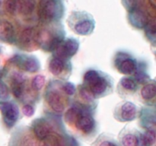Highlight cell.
I'll return each instance as SVG.
<instances>
[{
    "mask_svg": "<svg viewBox=\"0 0 156 146\" xmlns=\"http://www.w3.org/2000/svg\"><path fill=\"white\" fill-rule=\"evenodd\" d=\"M65 65L62 59L57 57H53L49 62V70L53 75L58 76L63 71Z\"/></svg>",
    "mask_w": 156,
    "mask_h": 146,
    "instance_id": "obj_16",
    "label": "cell"
},
{
    "mask_svg": "<svg viewBox=\"0 0 156 146\" xmlns=\"http://www.w3.org/2000/svg\"><path fill=\"white\" fill-rule=\"evenodd\" d=\"M45 84V77L42 75H37L32 79V88L36 91H39L44 87Z\"/></svg>",
    "mask_w": 156,
    "mask_h": 146,
    "instance_id": "obj_25",
    "label": "cell"
},
{
    "mask_svg": "<svg viewBox=\"0 0 156 146\" xmlns=\"http://www.w3.org/2000/svg\"><path fill=\"white\" fill-rule=\"evenodd\" d=\"M94 144H95V146H118V144L112 139H107V138L98 139V141Z\"/></svg>",
    "mask_w": 156,
    "mask_h": 146,
    "instance_id": "obj_30",
    "label": "cell"
},
{
    "mask_svg": "<svg viewBox=\"0 0 156 146\" xmlns=\"http://www.w3.org/2000/svg\"><path fill=\"white\" fill-rule=\"evenodd\" d=\"M136 62L130 58H125L120 59V62L117 65L119 71L125 75H130L136 69Z\"/></svg>",
    "mask_w": 156,
    "mask_h": 146,
    "instance_id": "obj_14",
    "label": "cell"
},
{
    "mask_svg": "<svg viewBox=\"0 0 156 146\" xmlns=\"http://www.w3.org/2000/svg\"><path fill=\"white\" fill-rule=\"evenodd\" d=\"M69 27L75 33L80 35H88L94 28V21L88 14L84 12L73 13L70 16Z\"/></svg>",
    "mask_w": 156,
    "mask_h": 146,
    "instance_id": "obj_1",
    "label": "cell"
},
{
    "mask_svg": "<svg viewBox=\"0 0 156 146\" xmlns=\"http://www.w3.org/2000/svg\"><path fill=\"white\" fill-rule=\"evenodd\" d=\"M136 78L140 83H144L149 79V76L144 73H137V75H136Z\"/></svg>",
    "mask_w": 156,
    "mask_h": 146,
    "instance_id": "obj_32",
    "label": "cell"
},
{
    "mask_svg": "<svg viewBox=\"0 0 156 146\" xmlns=\"http://www.w3.org/2000/svg\"><path fill=\"white\" fill-rule=\"evenodd\" d=\"M156 92V88H155V82H150L145 85L141 91L142 97L145 99V100H152L155 97Z\"/></svg>",
    "mask_w": 156,
    "mask_h": 146,
    "instance_id": "obj_18",
    "label": "cell"
},
{
    "mask_svg": "<svg viewBox=\"0 0 156 146\" xmlns=\"http://www.w3.org/2000/svg\"><path fill=\"white\" fill-rule=\"evenodd\" d=\"M5 4L6 11L11 15H14L18 10V1H6L3 2Z\"/></svg>",
    "mask_w": 156,
    "mask_h": 146,
    "instance_id": "obj_27",
    "label": "cell"
},
{
    "mask_svg": "<svg viewBox=\"0 0 156 146\" xmlns=\"http://www.w3.org/2000/svg\"><path fill=\"white\" fill-rule=\"evenodd\" d=\"M47 100L48 104L52 109L57 113H62L64 110L63 98L60 93L56 91H52L49 92L47 95Z\"/></svg>",
    "mask_w": 156,
    "mask_h": 146,
    "instance_id": "obj_12",
    "label": "cell"
},
{
    "mask_svg": "<svg viewBox=\"0 0 156 146\" xmlns=\"http://www.w3.org/2000/svg\"><path fill=\"white\" fill-rule=\"evenodd\" d=\"M59 2L53 0H42L38 3V16L43 22H50L58 16Z\"/></svg>",
    "mask_w": 156,
    "mask_h": 146,
    "instance_id": "obj_3",
    "label": "cell"
},
{
    "mask_svg": "<svg viewBox=\"0 0 156 146\" xmlns=\"http://www.w3.org/2000/svg\"><path fill=\"white\" fill-rule=\"evenodd\" d=\"M79 49V41L74 38H68L62 40L54 49L55 57L62 59H68L76 53Z\"/></svg>",
    "mask_w": 156,
    "mask_h": 146,
    "instance_id": "obj_4",
    "label": "cell"
},
{
    "mask_svg": "<svg viewBox=\"0 0 156 146\" xmlns=\"http://www.w3.org/2000/svg\"><path fill=\"white\" fill-rule=\"evenodd\" d=\"M0 52H1V49H0Z\"/></svg>",
    "mask_w": 156,
    "mask_h": 146,
    "instance_id": "obj_33",
    "label": "cell"
},
{
    "mask_svg": "<svg viewBox=\"0 0 156 146\" xmlns=\"http://www.w3.org/2000/svg\"><path fill=\"white\" fill-rule=\"evenodd\" d=\"M146 27V33L147 36L150 38L151 40L155 41V33H156V27H155V20L149 21Z\"/></svg>",
    "mask_w": 156,
    "mask_h": 146,
    "instance_id": "obj_26",
    "label": "cell"
},
{
    "mask_svg": "<svg viewBox=\"0 0 156 146\" xmlns=\"http://www.w3.org/2000/svg\"><path fill=\"white\" fill-rule=\"evenodd\" d=\"M0 110L3 120L8 127H12L16 123L19 116L18 108L15 103L9 102H0Z\"/></svg>",
    "mask_w": 156,
    "mask_h": 146,
    "instance_id": "obj_6",
    "label": "cell"
},
{
    "mask_svg": "<svg viewBox=\"0 0 156 146\" xmlns=\"http://www.w3.org/2000/svg\"><path fill=\"white\" fill-rule=\"evenodd\" d=\"M121 142L123 146H138L140 139L133 133H126L121 138Z\"/></svg>",
    "mask_w": 156,
    "mask_h": 146,
    "instance_id": "obj_20",
    "label": "cell"
},
{
    "mask_svg": "<svg viewBox=\"0 0 156 146\" xmlns=\"http://www.w3.org/2000/svg\"><path fill=\"white\" fill-rule=\"evenodd\" d=\"M32 127L36 137L41 141L46 139L50 134L53 133L50 124L42 119H38L34 121Z\"/></svg>",
    "mask_w": 156,
    "mask_h": 146,
    "instance_id": "obj_8",
    "label": "cell"
},
{
    "mask_svg": "<svg viewBox=\"0 0 156 146\" xmlns=\"http://www.w3.org/2000/svg\"><path fill=\"white\" fill-rule=\"evenodd\" d=\"M82 110L81 109H79V107H76V106H73L70 109H69L67 110V112L66 113L65 115V119L66 120V122L69 123H76V121L77 120V119L79 118V115L82 113Z\"/></svg>",
    "mask_w": 156,
    "mask_h": 146,
    "instance_id": "obj_21",
    "label": "cell"
},
{
    "mask_svg": "<svg viewBox=\"0 0 156 146\" xmlns=\"http://www.w3.org/2000/svg\"><path fill=\"white\" fill-rule=\"evenodd\" d=\"M116 118L121 122L132 121L137 116V107L133 103L124 102L116 108Z\"/></svg>",
    "mask_w": 156,
    "mask_h": 146,
    "instance_id": "obj_7",
    "label": "cell"
},
{
    "mask_svg": "<svg viewBox=\"0 0 156 146\" xmlns=\"http://www.w3.org/2000/svg\"><path fill=\"white\" fill-rule=\"evenodd\" d=\"M129 21L130 24L136 28H143L149 21L147 15L140 8L129 12Z\"/></svg>",
    "mask_w": 156,
    "mask_h": 146,
    "instance_id": "obj_9",
    "label": "cell"
},
{
    "mask_svg": "<svg viewBox=\"0 0 156 146\" xmlns=\"http://www.w3.org/2000/svg\"><path fill=\"white\" fill-rule=\"evenodd\" d=\"M15 34V29L11 22L5 18H0V40L11 43Z\"/></svg>",
    "mask_w": 156,
    "mask_h": 146,
    "instance_id": "obj_11",
    "label": "cell"
},
{
    "mask_svg": "<svg viewBox=\"0 0 156 146\" xmlns=\"http://www.w3.org/2000/svg\"><path fill=\"white\" fill-rule=\"evenodd\" d=\"M84 80L94 97L103 95L108 88V82L106 78L94 70L87 71L84 76Z\"/></svg>",
    "mask_w": 156,
    "mask_h": 146,
    "instance_id": "obj_2",
    "label": "cell"
},
{
    "mask_svg": "<svg viewBox=\"0 0 156 146\" xmlns=\"http://www.w3.org/2000/svg\"><path fill=\"white\" fill-rule=\"evenodd\" d=\"M22 112L24 115L30 117L33 116V114L34 113V107L31 105L26 104L22 107Z\"/></svg>",
    "mask_w": 156,
    "mask_h": 146,
    "instance_id": "obj_31",
    "label": "cell"
},
{
    "mask_svg": "<svg viewBox=\"0 0 156 146\" xmlns=\"http://www.w3.org/2000/svg\"><path fill=\"white\" fill-rule=\"evenodd\" d=\"M9 97V90L7 85L0 80V99L6 100Z\"/></svg>",
    "mask_w": 156,
    "mask_h": 146,
    "instance_id": "obj_28",
    "label": "cell"
},
{
    "mask_svg": "<svg viewBox=\"0 0 156 146\" xmlns=\"http://www.w3.org/2000/svg\"><path fill=\"white\" fill-rule=\"evenodd\" d=\"M41 146H63V143L57 135L51 133L46 139L43 140Z\"/></svg>",
    "mask_w": 156,
    "mask_h": 146,
    "instance_id": "obj_22",
    "label": "cell"
},
{
    "mask_svg": "<svg viewBox=\"0 0 156 146\" xmlns=\"http://www.w3.org/2000/svg\"><path fill=\"white\" fill-rule=\"evenodd\" d=\"M35 1L32 0H22L18 1V10L23 15H28L32 14L35 9Z\"/></svg>",
    "mask_w": 156,
    "mask_h": 146,
    "instance_id": "obj_17",
    "label": "cell"
},
{
    "mask_svg": "<svg viewBox=\"0 0 156 146\" xmlns=\"http://www.w3.org/2000/svg\"><path fill=\"white\" fill-rule=\"evenodd\" d=\"M17 140H18L17 146H37L36 141L30 134L20 135L17 138Z\"/></svg>",
    "mask_w": 156,
    "mask_h": 146,
    "instance_id": "obj_23",
    "label": "cell"
},
{
    "mask_svg": "<svg viewBox=\"0 0 156 146\" xmlns=\"http://www.w3.org/2000/svg\"><path fill=\"white\" fill-rule=\"evenodd\" d=\"M35 40V31L31 27L24 29L19 37V43L21 47L27 48L30 47Z\"/></svg>",
    "mask_w": 156,
    "mask_h": 146,
    "instance_id": "obj_15",
    "label": "cell"
},
{
    "mask_svg": "<svg viewBox=\"0 0 156 146\" xmlns=\"http://www.w3.org/2000/svg\"><path fill=\"white\" fill-rule=\"evenodd\" d=\"M76 126L82 132L88 134L94 129V120L90 114L82 111L76 121Z\"/></svg>",
    "mask_w": 156,
    "mask_h": 146,
    "instance_id": "obj_10",
    "label": "cell"
},
{
    "mask_svg": "<svg viewBox=\"0 0 156 146\" xmlns=\"http://www.w3.org/2000/svg\"><path fill=\"white\" fill-rule=\"evenodd\" d=\"M62 91L68 95H73L76 92V87L73 83L66 82L62 85Z\"/></svg>",
    "mask_w": 156,
    "mask_h": 146,
    "instance_id": "obj_29",
    "label": "cell"
},
{
    "mask_svg": "<svg viewBox=\"0 0 156 146\" xmlns=\"http://www.w3.org/2000/svg\"><path fill=\"white\" fill-rule=\"evenodd\" d=\"M11 62L16 65L22 70L28 72H35L40 68V62L36 57L32 56L15 55L11 59Z\"/></svg>",
    "mask_w": 156,
    "mask_h": 146,
    "instance_id": "obj_5",
    "label": "cell"
},
{
    "mask_svg": "<svg viewBox=\"0 0 156 146\" xmlns=\"http://www.w3.org/2000/svg\"><path fill=\"white\" fill-rule=\"evenodd\" d=\"M119 85H120V86L124 90L129 91H136L137 88V85L135 81L129 78H123Z\"/></svg>",
    "mask_w": 156,
    "mask_h": 146,
    "instance_id": "obj_24",
    "label": "cell"
},
{
    "mask_svg": "<svg viewBox=\"0 0 156 146\" xmlns=\"http://www.w3.org/2000/svg\"><path fill=\"white\" fill-rule=\"evenodd\" d=\"M155 132L153 129L146 131L140 138L141 146H152L155 143Z\"/></svg>",
    "mask_w": 156,
    "mask_h": 146,
    "instance_id": "obj_19",
    "label": "cell"
},
{
    "mask_svg": "<svg viewBox=\"0 0 156 146\" xmlns=\"http://www.w3.org/2000/svg\"><path fill=\"white\" fill-rule=\"evenodd\" d=\"M24 82H25V79H24V76L15 73L12 76L11 88H12V91L14 96L17 98H20L24 92Z\"/></svg>",
    "mask_w": 156,
    "mask_h": 146,
    "instance_id": "obj_13",
    "label": "cell"
}]
</instances>
